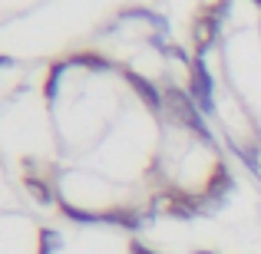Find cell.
<instances>
[{
    "mask_svg": "<svg viewBox=\"0 0 261 254\" xmlns=\"http://www.w3.org/2000/svg\"><path fill=\"white\" fill-rule=\"evenodd\" d=\"M251 4H258V7H261V0H251Z\"/></svg>",
    "mask_w": 261,
    "mask_h": 254,
    "instance_id": "cell-15",
    "label": "cell"
},
{
    "mask_svg": "<svg viewBox=\"0 0 261 254\" xmlns=\"http://www.w3.org/2000/svg\"><path fill=\"white\" fill-rule=\"evenodd\" d=\"M162 96H166V106H169V112H172V119L182 122L189 132H195L202 142H208V146H212V132H208V126H205L202 109L195 106V99H192L189 93H182L178 86H169Z\"/></svg>",
    "mask_w": 261,
    "mask_h": 254,
    "instance_id": "cell-1",
    "label": "cell"
},
{
    "mask_svg": "<svg viewBox=\"0 0 261 254\" xmlns=\"http://www.w3.org/2000/svg\"><path fill=\"white\" fill-rule=\"evenodd\" d=\"M73 63L89 66V70H109V66H113L106 57H99V53H76V57H73Z\"/></svg>",
    "mask_w": 261,
    "mask_h": 254,
    "instance_id": "cell-10",
    "label": "cell"
},
{
    "mask_svg": "<svg viewBox=\"0 0 261 254\" xmlns=\"http://www.w3.org/2000/svg\"><path fill=\"white\" fill-rule=\"evenodd\" d=\"M212 89H215V83H212L208 70H205L202 57L192 60V76H189V96L195 99V106L202 109V112H215V99H212Z\"/></svg>",
    "mask_w": 261,
    "mask_h": 254,
    "instance_id": "cell-2",
    "label": "cell"
},
{
    "mask_svg": "<svg viewBox=\"0 0 261 254\" xmlns=\"http://www.w3.org/2000/svg\"><path fill=\"white\" fill-rule=\"evenodd\" d=\"M218 23H222V20L218 17H212V13H205V17H198L195 20V53L198 57H202L205 50H208L212 43H215V37H218Z\"/></svg>",
    "mask_w": 261,
    "mask_h": 254,
    "instance_id": "cell-4",
    "label": "cell"
},
{
    "mask_svg": "<svg viewBox=\"0 0 261 254\" xmlns=\"http://www.w3.org/2000/svg\"><path fill=\"white\" fill-rule=\"evenodd\" d=\"M195 254H215V251H195Z\"/></svg>",
    "mask_w": 261,
    "mask_h": 254,
    "instance_id": "cell-14",
    "label": "cell"
},
{
    "mask_svg": "<svg viewBox=\"0 0 261 254\" xmlns=\"http://www.w3.org/2000/svg\"><path fill=\"white\" fill-rule=\"evenodd\" d=\"M99 215H102V221L119 224V228H129V231L142 228V215L136 208H109V211H99Z\"/></svg>",
    "mask_w": 261,
    "mask_h": 254,
    "instance_id": "cell-6",
    "label": "cell"
},
{
    "mask_svg": "<svg viewBox=\"0 0 261 254\" xmlns=\"http://www.w3.org/2000/svg\"><path fill=\"white\" fill-rule=\"evenodd\" d=\"M60 73H63V63H57V66H53V70H50V79H46V89H43V96H46V99H57V83H60Z\"/></svg>",
    "mask_w": 261,
    "mask_h": 254,
    "instance_id": "cell-11",
    "label": "cell"
},
{
    "mask_svg": "<svg viewBox=\"0 0 261 254\" xmlns=\"http://www.w3.org/2000/svg\"><path fill=\"white\" fill-rule=\"evenodd\" d=\"M60 211H63L70 221H76V224H96V221H102V215H96V211H83V208H76V205H70V202H60Z\"/></svg>",
    "mask_w": 261,
    "mask_h": 254,
    "instance_id": "cell-7",
    "label": "cell"
},
{
    "mask_svg": "<svg viewBox=\"0 0 261 254\" xmlns=\"http://www.w3.org/2000/svg\"><path fill=\"white\" fill-rule=\"evenodd\" d=\"M129 254H155L152 248H146L142 241H129Z\"/></svg>",
    "mask_w": 261,
    "mask_h": 254,
    "instance_id": "cell-12",
    "label": "cell"
},
{
    "mask_svg": "<svg viewBox=\"0 0 261 254\" xmlns=\"http://www.w3.org/2000/svg\"><path fill=\"white\" fill-rule=\"evenodd\" d=\"M0 66H10V57H0Z\"/></svg>",
    "mask_w": 261,
    "mask_h": 254,
    "instance_id": "cell-13",
    "label": "cell"
},
{
    "mask_svg": "<svg viewBox=\"0 0 261 254\" xmlns=\"http://www.w3.org/2000/svg\"><path fill=\"white\" fill-rule=\"evenodd\" d=\"M60 244H63V238H60L53 228H40V248H37L40 254H53Z\"/></svg>",
    "mask_w": 261,
    "mask_h": 254,
    "instance_id": "cell-9",
    "label": "cell"
},
{
    "mask_svg": "<svg viewBox=\"0 0 261 254\" xmlns=\"http://www.w3.org/2000/svg\"><path fill=\"white\" fill-rule=\"evenodd\" d=\"M126 79L133 83V89H136V93L142 96V102H146V106L152 109V112H159V109L166 106V96H162L159 89H155L152 83H149L146 76H139V73H126Z\"/></svg>",
    "mask_w": 261,
    "mask_h": 254,
    "instance_id": "cell-5",
    "label": "cell"
},
{
    "mask_svg": "<svg viewBox=\"0 0 261 254\" xmlns=\"http://www.w3.org/2000/svg\"><path fill=\"white\" fill-rule=\"evenodd\" d=\"M231 185H235V182H231L228 168H225L222 162H218V165L212 168V178H208V185H205V195H202V202H205V205H218V202H222V198L231 191Z\"/></svg>",
    "mask_w": 261,
    "mask_h": 254,
    "instance_id": "cell-3",
    "label": "cell"
},
{
    "mask_svg": "<svg viewBox=\"0 0 261 254\" xmlns=\"http://www.w3.org/2000/svg\"><path fill=\"white\" fill-rule=\"evenodd\" d=\"M23 185H27V191H30V195L37 198L40 205H50V202H53V188L43 182V178H33V175H27V178H23Z\"/></svg>",
    "mask_w": 261,
    "mask_h": 254,
    "instance_id": "cell-8",
    "label": "cell"
}]
</instances>
